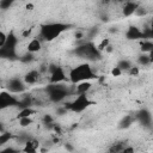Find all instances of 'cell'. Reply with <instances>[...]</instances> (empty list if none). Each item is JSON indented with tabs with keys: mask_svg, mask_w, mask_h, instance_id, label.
Returning a JSON list of instances; mask_svg holds the SVG:
<instances>
[{
	"mask_svg": "<svg viewBox=\"0 0 153 153\" xmlns=\"http://www.w3.org/2000/svg\"><path fill=\"white\" fill-rule=\"evenodd\" d=\"M69 27H71V25L67 23H61V22L45 23V24L41 25V27H39V39L51 42L55 38H57L59 36H61Z\"/></svg>",
	"mask_w": 153,
	"mask_h": 153,
	"instance_id": "cell-2",
	"label": "cell"
},
{
	"mask_svg": "<svg viewBox=\"0 0 153 153\" xmlns=\"http://www.w3.org/2000/svg\"><path fill=\"white\" fill-rule=\"evenodd\" d=\"M31 31H32L31 29H26V30H24L23 33H22V37H23V38H27V37L31 35Z\"/></svg>",
	"mask_w": 153,
	"mask_h": 153,
	"instance_id": "cell-37",
	"label": "cell"
},
{
	"mask_svg": "<svg viewBox=\"0 0 153 153\" xmlns=\"http://www.w3.org/2000/svg\"><path fill=\"white\" fill-rule=\"evenodd\" d=\"M32 123H33L32 117H23V118H19V126H20L22 128L30 127Z\"/></svg>",
	"mask_w": 153,
	"mask_h": 153,
	"instance_id": "cell-26",
	"label": "cell"
},
{
	"mask_svg": "<svg viewBox=\"0 0 153 153\" xmlns=\"http://www.w3.org/2000/svg\"><path fill=\"white\" fill-rule=\"evenodd\" d=\"M6 88H7V92H10V93H12V94L23 93V92L26 90V84L24 82L23 79L16 76V78H11V79L7 81Z\"/></svg>",
	"mask_w": 153,
	"mask_h": 153,
	"instance_id": "cell-8",
	"label": "cell"
},
{
	"mask_svg": "<svg viewBox=\"0 0 153 153\" xmlns=\"http://www.w3.org/2000/svg\"><path fill=\"white\" fill-rule=\"evenodd\" d=\"M134 117H135V121H137L140 124H142L143 127H147V128H151V124H152V114L148 109H140L139 111H136L134 114Z\"/></svg>",
	"mask_w": 153,
	"mask_h": 153,
	"instance_id": "cell-10",
	"label": "cell"
},
{
	"mask_svg": "<svg viewBox=\"0 0 153 153\" xmlns=\"http://www.w3.org/2000/svg\"><path fill=\"white\" fill-rule=\"evenodd\" d=\"M131 66H133L131 62H130L129 60H127V59H122V60H120V61L117 62V65H116V67L120 68V69L122 71V73H123V72H128V69H129Z\"/></svg>",
	"mask_w": 153,
	"mask_h": 153,
	"instance_id": "cell-22",
	"label": "cell"
},
{
	"mask_svg": "<svg viewBox=\"0 0 153 153\" xmlns=\"http://www.w3.org/2000/svg\"><path fill=\"white\" fill-rule=\"evenodd\" d=\"M36 111L32 109V108H24V109H20L18 115H17V118H23V117H31Z\"/></svg>",
	"mask_w": 153,
	"mask_h": 153,
	"instance_id": "cell-23",
	"label": "cell"
},
{
	"mask_svg": "<svg viewBox=\"0 0 153 153\" xmlns=\"http://www.w3.org/2000/svg\"><path fill=\"white\" fill-rule=\"evenodd\" d=\"M67 112V110L63 108V106H61V108H59V110H57V114L59 115H65Z\"/></svg>",
	"mask_w": 153,
	"mask_h": 153,
	"instance_id": "cell-38",
	"label": "cell"
},
{
	"mask_svg": "<svg viewBox=\"0 0 153 153\" xmlns=\"http://www.w3.org/2000/svg\"><path fill=\"white\" fill-rule=\"evenodd\" d=\"M6 39H7V33H5L4 31H1V30H0V48L5 44Z\"/></svg>",
	"mask_w": 153,
	"mask_h": 153,
	"instance_id": "cell-33",
	"label": "cell"
},
{
	"mask_svg": "<svg viewBox=\"0 0 153 153\" xmlns=\"http://www.w3.org/2000/svg\"><path fill=\"white\" fill-rule=\"evenodd\" d=\"M17 44H18V37L14 35L13 31L7 33V39L5 44L0 48V59H8L14 60L17 59Z\"/></svg>",
	"mask_w": 153,
	"mask_h": 153,
	"instance_id": "cell-5",
	"label": "cell"
},
{
	"mask_svg": "<svg viewBox=\"0 0 153 153\" xmlns=\"http://www.w3.org/2000/svg\"><path fill=\"white\" fill-rule=\"evenodd\" d=\"M128 75L129 76H136V75H139V73H140V68L137 67V66H131L129 69H128Z\"/></svg>",
	"mask_w": 153,
	"mask_h": 153,
	"instance_id": "cell-30",
	"label": "cell"
},
{
	"mask_svg": "<svg viewBox=\"0 0 153 153\" xmlns=\"http://www.w3.org/2000/svg\"><path fill=\"white\" fill-rule=\"evenodd\" d=\"M42 122H43V124H44V127L45 128H49V129H53V127H54V117L51 116V115H49V114H47V115H44L43 117H42Z\"/></svg>",
	"mask_w": 153,
	"mask_h": 153,
	"instance_id": "cell-24",
	"label": "cell"
},
{
	"mask_svg": "<svg viewBox=\"0 0 153 153\" xmlns=\"http://www.w3.org/2000/svg\"><path fill=\"white\" fill-rule=\"evenodd\" d=\"M39 79V71L37 69H31L27 73H25V75L23 76V80L26 85H33L38 81Z\"/></svg>",
	"mask_w": 153,
	"mask_h": 153,
	"instance_id": "cell-14",
	"label": "cell"
},
{
	"mask_svg": "<svg viewBox=\"0 0 153 153\" xmlns=\"http://www.w3.org/2000/svg\"><path fill=\"white\" fill-rule=\"evenodd\" d=\"M111 48H112V47H111V45H109V47H108V48H106V49H105V50H106V51H109V53H110V51H112V49H111Z\"/></svg>",
	"mask_w": 153,
	"mask_h": 153,
	"instance_id": "cell-42",
	"label": "cell"
},
{
	"mask_svg": "<svg viewBox=\"0 0 153 153\" xmlns=\"http://www.w3.org/2000/svg\"><path fill=\"white\" fill-rule=\"evenodd\" d=\"M146 13H147V10L140 5V6H139V8L135 11V13H134V14H136V16H139V17H142V16H145Z\"/></svg>",
	"mask_w": 153,
	"mask_h": 153,
	"instance_id": "cell-32",
	"label": "cell"
},
{
	"mask_svg": "<svg viewBox=\"0 0 153 153\" xmlns=\"http://www.w3.org/2000/svg\"><path fill=\"white\" fill-rule=\"evenodd\" d=\"M0 153H22V149L10 146V147H5V148L0 149Z\"/></svg>",
	"mask_w": 153,
	"mask_h": 153,
	"instance_id": "cell-28",
	"label": "cell"
},
{
	"mask_svg": "<svg viewBox=\"0 0 153 153\" xmlns=\"http://www.w3.org/2000/svg\"><path fill=\"white\" fill-rule=\"evenodd\" d=\"M39 148V142L36 140V139H30L29 141H26L22 148V152L24 153H37Z\"/></svg>",
	"mask_w": 153,
	"mask_h": 153,
	"instance_id": "cell-13",
	"label": "cell"
},
{
	"mask_svg": "<svg viewBox=\"0 0 153 153\" xmlns=\"http://www.w3.org/2000/svg\"><path fill=\"white\" fill-rule=\"evenodd\" d=\"M134 122H135L134 115H124V116L120 120L117 127H118V129H128Z\"/></svg>",
	"mask_w": 153,
	"mask_h": 153,
	"instance_id": "cell-17",
	"label": "cell"
},
{
	"mask_svg": "<svg viewBox=\"0 0 153 153\" xmlns=\"http://www.w3.org/2000/svg\"><path fill=\"white\" fill-rule=\"evenodd\" d=\"M97 33H98V29H97V27H93V29H92V30L88 32V35H87L88 39H92V38H93V37H94Z\"/></svg>",
	"mask_w": 153,
	"mask_h": 153,
	"instance_id": "cell-36",
	"label": "cell"
},
{
	"mask_svg": "<svg viewBox=\"0 0 153 153\" xmlns=\"http://www.w3.org/2000/svg\"><path fill=\"white\" fill-rule=\"evenodd\" d=\"M41 49H42V41H41L38 37L32 38V39L27 43V45H26V51H27V53H31V54L38 53Z\"/></svg>",
	"mask_w": 153,
	"mask_h": 153,
	"instance_id": "cell-15",
	"label": "cell"
},
{
	"mask_svg": "<svg viewBox=\"0 0 153 153\" xmlns=\"http://www.w3.org/2000/svg\"><path fill=\"white\" fill-rule=\"evenodd\" d=\"M97 78H98L97 74L94 73L93 68L91 67L88 62H84V63H80L73 67L68 74V79L73 85H76L82 81H91Z\"/></svg>",
	"mask_w": 153,
	"mask_h": 153,
	"instance_id": "cell-1",
	"label": "cell"
},
{
	"mask_svg": "<svg viewBox=\"0 0 153 153\" xmlns=\"http://www.w3.org/2000/svg\"><path fill=\"white\" fill-rule=\"evenodd\" d=\"M45 93L50 102L61 103L67 98V96L71 93V91H69L68 86H66L61 82V84H49L45 87Z\"/></svg>",
	"mask_w": 153,
	"mask_h": 153,
	"instance_id": "cell-4",
	"label": "cell"
},
{
	"mask_svg": "<svg viewBox=\"0 0 153 153\" xmlns=\"http://www.w3.org/2000/svg\"><path fill=\"white\" fill-rule=\"evenodd\" d=\"M12 139H14V135L11 133V131H7L5 130L4 133L0 134V147L1 146H5L7 142H10Z\"/></svg>",
	"mask_w": 153,
	"mask_h": 153,
	"instance_id": "cell-21",
	"label": "cell"
},
{
	"mask_svg": "<svg viewBox=\"0 0 153 153\" xmlns=\"http://www.w3.org/2000/svg\"><path fill=\"white\" fill-rule=\"evenodd\" d=\"M73 53L78 57L84 59L86 61H97V60H100L102 57V53L97 49V45L92 41H86L79 44L73 50Z\"/></svg>",
	"mask_w": 153,
	"mask_h": 153,
	"instance_id": "cell-3",
	"label": "cell"
},
{
	"mask_svg": "<svg viewBox=\"0 0 153 153\" xmlns=\"http://www.w3.org/2000/svg\"><path fill=\"white\" fill-rule=\"evenodd\" d=\"M140 2L137 1H127L122 7V14L124 17H130L135 13V11L139 8Z\"/></svg>",
	"mask_w": 153,
	"mask_h": 153,
	"instance_id": "cell-12",
	"label": "cell"
},
{
	"mask_svg": "<svg viewBox=\"0 0 153 153\" xmlns=\"http://www.w3.org/2000/svg\"><path fill=\"white\" fill-rule=\"evenodd\" d=\"M126 38L129 41H137L142 39V30L135 25H130L126 31Z\"/></svg>",
	"mask_w": 153,
	"mask_h": 153,
	"instance_id": "cell-11",
	"label": "cell"
},
{
	"mask_svg": "<svg viewBox=\"0 0 153 153\" xmlns=\"http://www.w3.org/2000/svg\"><path fill=\"white\" fill-rule=\"evenodd\" d=\"M121 153H135V149H134V147L133 146H126L123 149H122V152Z\"/></svg>",
	"mask_w": 153,
	"mask_h": 153,
	"instance_id": "cell-35",
	"label": "cell"
},
{
	"mask_svg": "<svg viewBox=\"0 0 153 153\" xmlns=\"http://www.w3.org/2000/svg\"><path fill=\"white\" fill-rule=\"evenodd\" d=\"M110 73H111L112 76H121V75H122V71H121L120 68H117V67H114Z\"/></svg>",
	"mask_w": 153,
	"mask_h": 153,
	"instance_id": "cell-34",
	"label": "cell"
},
{
	"mask_svg": "<svg viewBox=\"0 0 153 153\" xmlns=\"http://www.w3.org/2000/svg\"><path fill=\"white\" fill-rule=\"evenodd\" d=\"M153 62V51L148 54H141L137 56V63L140 66H148Z\"/></svg>",
	"mask_w": 153,
	"mask_h": 153,
	"instance_id": "cell-18",
	"label": "cell"
},
{
	"mask_svg": "<svg viewBox=\"0 0 153 153\" xmlns=\"http://www.w3.org/2000/svg\"><path fill=\"white\" fill-rule=\"evenodd\" d=\"M48 72L50 74L49 76V84H61L67 79V75L65 73V69L57 65L50 63L48 66Z\"/></svg>",
	"mask_w": 153,
	"mask_h": 153,
	"instance_id": "cell-7",
	"label": "cell"
},
{
	"mask_svg": "<svg viewBox=\"0 0 153 153\" xmlns=\"http://www.w3.org/2000/svg\"><path fill=\"white\" fill-rule=\"evenodd\" d=\"M17 139H18V141H19L20 143H23V145H24L26 141H29V140H30V139H32V137H31L27 133H20V134L17 136Z\"/></svg>",
	"mask_w": 153,
	"mask_h": 153,
	"instance_id": "cell-29",
	"label": "cell"
},
{
	"mask_svg": "<svg viewBox=\"0 0 153 153\" xmlns=\"http://www.w3.org/2000/svg\"><path fill=\"white\" fill-rule=\"evenodd\" d=\"M109 45H110V39H109V38H103V39L100 41V43L97 44V49L102 53V51H104Z\"/></svg>",
	"mask_w": 153,
	"mask_h": 153,
	"instance_id": "cell-27",
	"label": "cell"
},
{
	"mask_svg": "<svg viewBox=\"0 0 153 153\" xmlns=\"http://www.w3.org/2000/svg\"><path fill=\"white\" fill-rule=\"evenodd\" d=\"M91 87H92L91 81H82V82H79V84L75 85L74 93H75V96H76V94H87V92L91 90Z\"/></svg>",
	"mask_w": 153,
	"mask_h": 153,
	"instance_id": "cell-16",
	"label": "cell"
},
{
	"mask_svg": "<svg viewBox=\"0 0 153 153\" xmlns=\"http://www.w3.org/2000/svg\"><path fill=\"white\" fill-rule=\"evenodd\" d=\"M19 99L7 91L0 92V110H5L11 106H18Z\"/></svg>",
	"mask_w": 153,
	"mask_h": 153,
	"instance_id": "cell-9",
	"label": "cell"
},
{
	"mask_svg": "<svg viewBox=\"0 0 153 153\" xmlns=\"http://www.w3.org/2000/svg\"><path fill=\"white\" fill-rule=\"evenodd\" d=\"M5 131V127H4V123L2 122H0V134L1 133H4Z\"/></svg>",
	"mask_w": 153,
	"mask_h": 153,
	"instance_id": "cell-39",
	"label": "cell"
},
{
	"mask_svg": "<svg viewBox=\"0 0 153 153\" xmlns=\"http://www.w3.org/2000/svg\"><path fill=\"white\" fill-rule=\"evenodd\" d=\"M82 36H84L82 32H76V33H75V37H76V38H81Z\"/></svg>",
	"mask_w": 153,
	"mask_h": 153,
	"instance_id": "cell-40",
	"label": "cell"
},
{
	"mask_svg": "<svg viewBox=\"0 0 153 153\" xmlns=\"http://www.w3.org/2000/svg\"><path fill=\"white\" fill-rule=\"evenodd\" d=\"M12 4H13V1H11V0H1L0 1V8L1 10H7L12 6Z\"/></svg>",
	"mask_w": 153,
	"mask_h": 153,
	"instance_id": "cell-31",
	"label": "cell"
},
{
	"mask_svg": "<svg viewBox=\"0 0 153 153\" xmlns=\"http://www.w3.org/2000/svg\"><path fill=\"white\" fill-rule=\"evenodd\" d=\"M19 60H20L23 63H29V62H32V61L35 60V56H33V54L26 51L25 54H23L22 56H19Z\"/></svg>",
	"mask_w": 153,
	"mask_h": 153,
	"instance_id": "cell-25",
	"label": "cell"
},
{
	"mask_svg": "<svg viewBox=\"0 0 153 153\" xmlns=\"http://www.w3.org/2000/svg\"><path fill=\"white\" fill-rule=\"evenodd\" d=\"M126 146H127V143H126L124 141L115 142V143H112V145L109 147L108 153H121V152H122V149H123Z\"/></svg>",
	"mask_w": 153,
	"mask_h": 153,
	"instance_id": "cell-20",
	"label": "cell"
},
{
	"mask_svg": "<svg viewBox=\"0 0 153 153\" xmlns=\"http://www.w3.org/2000/svg\"><path fill=\"white\" fill-rule=\"evenodd\" d=\"M66 149H68V151H72V149H73V147H72L69 143H67V145H66Z\"/></svg>",
	"mask_w": 153,
	"mask_h": 153,
	"instance_id": "cell-41",
	"label": "cell"
},
{
	"mask_svg": "<svg viewBox=\"0 0 153 153\" xmlns=\"http://www.w3.org/2000/svg\"><path fill=\"white\" fill-rule=\"evenodd\" d=\"M93 102L88 98L87 94H76L75 98L69 102V103H66L63 105V108L66 110H69L74 114H80L82 111H85L90 105H92Z\"/></svg>",
	"mask_w": 153,
	"mask_h": 153,
	"instance_id": "cell-6",
	"label": "cell"
},
{
	"mask_svg": "<svg viewBox=\"0 0 153 153\" xmlns=\"http://www.w3.org/2000/svg\"><path fill=\"white\" fill-rule=\"evenodd\" d=\"M140 49L142 54H148L153 51V42L151 39H142L140 42Z\"/></svg>",
	"mask_w": 153,
	"mask_h": 153,
	"instance_id": "cell-19",
	"label": "cell"
}]
</instances>
